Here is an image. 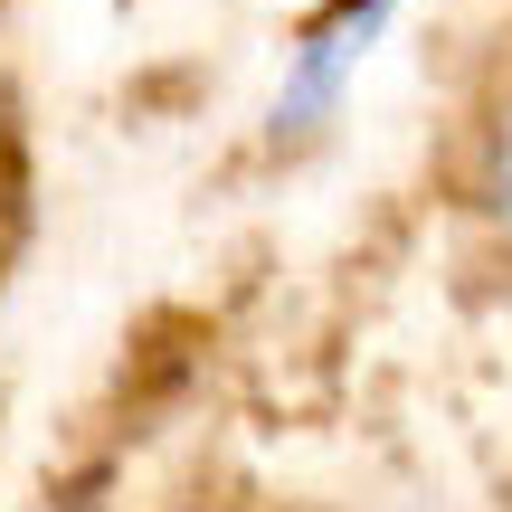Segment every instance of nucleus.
<instances>
[{"mask_svg": "<svg viewBox=\"0 0 512 512\" xmlns=\"http://www.w3.org/2000/svg\"><path fill=\"white\" fill-rule=\"evenodd\" d=\"M475 200H484V219H494V238L512 247V105L494 114V133H484V171H475Z\"/></svg>", "mask_w": 512, "mask_h": 512, "instance_id": "f257e3e1", "label": "nucleus"}, {"mask_svg": "<svg viewBox=\"0 0 512 512\" xmlns=\"http://www.w3.org/2000/svg\"><path fill=\"white\" fill-rule=\"evenodd\" d=\"M10 200H19V171H10V124H0V228H10Z\"/></svg>", "mask_w": 512, "mask_h": 512, "instance_id": "f03ea898", "label": "nucleus"}]
</instances>
